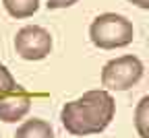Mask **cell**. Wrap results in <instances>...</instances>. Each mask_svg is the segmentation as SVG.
I'll return each instance as SVG.
<instances>
[{
    "instance_id": "1",
    "label": "cell",
    "mask_w": 149,
    "mask_h": 138,
    "mask_svg": "<svg viewBox=\"0 0 149 138\" xmlns=\"http://www.w3.org/2000/svg\"><path fill=\"white\" fill-rule=\"evenodd\" d=\"M116 113V101L106 89H95L83 93L79 99L62 105L60 122L64 130L72 136H91L104 132Z\"/></svg>"
},
{
    "instance_id": "2",
    "label": "cell",
    "mask_w": 149,
    "mask_h": 138,
    "mask_svg": "<svg viewBox=\"0 0 149 138\" xmlns=\"http://www.w3.org/2000/svg\"><path fill=\"white\" fill-rule=\"evenodd\" d=\"M135 27L126 17L116 12H104L89 25V39L100 50H118L133 43Z\"/></svg>"
},
{
    "instance_id": "3",
    "label": "cell",
    "mask_w": 149,
    "mask_h": 138,
    "mask_svg": "<svg viewBox=\"0 0 149 138\" xmlns=\"http://www.w3.org/2000/svg\"><path fill=\"white\" fill-rule=\"evenodd\" d=\"M145 66L137 56L126 54L120 58L106 62V66L102 68V85L106 87V91H128L133 89L141 78H143Z\"/></svg>"
},
{
    "instance_id": "4",
    "label": "cell",
    "mask_w": 149,
    "mask_h": 138,
    "mask_svg": "<svg viewBox=\"0 0 149 138\" xmlns=\"http://www.w3.org/2000/svg\"><path fill=\"white\" fill-rule=\"evenodd\" d=\"M15 52L27 62H40L52 52V35L40 25H27L15 35Z\"/></svg>"
},
{
    "instance_id": "5",
    "label": "cell",
    "mask_w": 149,
    "mask_h": 138,
    "mask_svg": "<svg viewBox=\"0 0 149 138\" xmlns=\"http://www.w3.org/2000/svg\"><path fill=\"white\" fill-rule=\"evenodd\" d=\"M29 109H31V95L19 87L15 93L0 99V120L6 124L19 122L29 113Z\"/></svg>"
},
{
    "instance_id": "6",
    "label": "cell",
    "mask_w": 149,
    "mask_h": 138,
    "mask_svg": "<svg viewBox=\"0 0 149 138\" xmlns=\"http://www.w3.org/2000/svg\"><path fill=\"white\" fill-rule=\"evenodd\" d=\"M15 138H56V134L50 122L42 120V117H33L17 128Z\"/></svg>"
},
{
    "instance_id": "7",
    "label": "cell",
    "mask_w": 149,
    "mask_h": 138,
    "mask_svg": "<svg viewBox=\"0 0 149 138\" xmlns=\"http://www.w3.org/2000/svg\"><path fill=\"white\" fill-rule=\"evenodd\" d=\"M2 6L13 19H29L40 8V0H2Z\"/></svg>"
},
{
    "instance_id": "8",
    "label": "cell",
    "mask_w": 149,
    "mask_h": 138,
    "mask_svg": "<svg viewBox=\"0 0 149 138\" xmlns=\"http://www.w3.org/2000/svg\"><path fill=\"white\" fill-rule=\"evenodd\" d=\"M19 89L17 81H15V76L10 74V70L4 66V64H0V99L10 93H15Z\"/></svg>"
},
{
    "instance_id": "9",
    "label": "cell",
    "mask_w": 149,
    "mask_h": 138,
    "mask_svg": "<svg viewBox=\"0 0 149 138\" xmlns=\"http://www.w3.org/2000/svg\"><path fill=\"white\" fill-rule=\"evenodd\" d=\"M147 103H149V97H143L139 101V107H137V130L141 134V138H149L147 136V130H145V115H147Z\"/></svg>"
},
{
    "instance_id": "10",
    "label": "cell",
    "mask_w": 149,
    "mask_h": 138,
    "mask_svg": "<svg viewBox=\"0 0 149 138\" xmlns=\"http://www.w3.org/2000/svg\"><path fill=\"white\" fill-rule=\"evenodd\" d=\"M79 0H48V8L50 10H60V8H68V6H72V4H77Z\"/></svg>"
},
{
    "instance_id": "11",
    "label": "cell",
    "mask_w": 149,
    "mask_h": 138,
    "mask_svg": "<svg viewBox=\"0 0 149 138\" xmlns=\"http://www.w3.org/2000/svg\"><path fill=\"white\" fill-rule=\"evenodd\" d=\"M128 2L137 4L139 8H149V0H128Z\"/></svg>"
}]
</instances>
